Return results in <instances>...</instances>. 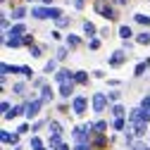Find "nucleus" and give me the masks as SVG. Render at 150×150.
I'll return each mask as SVG.
<instances>
[{"mask_svg": "<svg viewBox=\"0 0 150 150\" xmlns=\"http://www.w3.org/2000/svg\"><path fill=\"white\" fill-rule=\"evenodd\" d=\"M138 41H141V43H150V33H141Z\"/></svg>", "mask_w": 150, "mask_h": 150, "instance_id": "obj_1", "label": "nucleus"}, {"mask_svg": "<svg viewBox=\"0 0 150 150\" xmlns=\"http://www.w3.org/2000/svg\"><path fill=\"white\" fill-rule=\"evenodd\" d=\"M43 3H52V0H43Z\"/></svg>", "mask_w": 150, "mask_h": 150, "instance_id": "obj_2", "label": "nucleus"}]
</instances>
